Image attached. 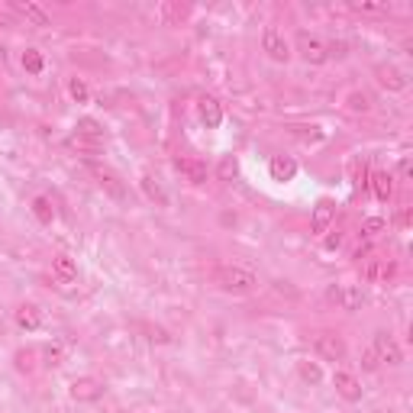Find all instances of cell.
<instances>
[{
	"label": "cell",
	"instance_id": "6da1fadb",
	"mask_svg": "<svg viewBox=\"0 0 413 413\" xmlns=\"http://www.w3.org/2000/svg\"><path fill=\"white\" fill-rule=\"evenodd\" d=\"M216 284H220L223 291H229V294H249L258 281H255L252 272H245V268H239V265H229V268H220Z\"/></svg>",
	"mask_w": 413,
	"mask_h": 413
},
{
	"label": "cell",
	"instance_id": "9a60e30c",
	"mask_svg": "<svg viewBox=\"0 0 413 413\" xmlns=\"http://www.w3.org/2000/svg\"><path fill=\"white\" fill-rule=\"evenodd\" d=\"M139 188L142 194L152 200V204H159V206H168V194H165V188L159 184V178L152 175V171H142V178H139Z\"/></svg>",
	"mask_w": 413,
	"mask_h": 413
},
{
	"label": "cell",
	"instance_id": "d6986e66",
	"mask_svg": "<svg viewBox=\"0 0 413 413\" xmlns=\"http://www.w3.org/2000/svg\"><path fill=\"white\" fill-rule=\"evenodd\" d=\"M65 146L75 152H85V155H100L103 139H91V136H81V132H71Z\"/></svg>",
	"mask_w": 413,
	"mask_h": 413
},
{
	"label": "cell",
	"instance_id": "f1b7e54d",
	"mask_svg": "<svg viewBox=\"0 0 413 413\" xmlns=\"http://www.w3.org/2000/svg\"><path fill=\"white\" fill-rule=\"evenodd\" d=\"M349 110L368 113V110H371V97H368L365 91H355V94H349Z\"/></svg>",
	"mask_w": 413,
	"mask_h": 413
},
{
	"label": "cell",
	"instance_id": "d590c367",
	"mask_svg": "<svg viewBox=\"0 0 413 413\" xmlns=\"http://www.w3.org/2000/svg\"><path fill=\"white\" fill-rule=\"evenodd\" d=\"M3 62H7V49L0 46V65H3Z\"/></svg>",
	"mask_w": 413,
	"mask_h": 413
},
{
	"label": "cell",
	"instance_id": "7c38bea8",
	"mask_svg": "<svg viewBox=\"0 0 413 413\" xmlns=\"http://www.w3.org/2000/svg\"><path fill=\"white\" fill-rule=\"evenodd\" d=\"M336 304L342 310H349V313H355V310L365 304V294H362L358 284H342V288H336Z\"/></svg>",
	"mask_w": 413,
	"mask_h": 413
},
{
	"label": "cell",
	"instance_id": "277c9868",
	"mask_svg": "<svg viewBox=\"0 0 413 413\" xmlns=\"http://www.w3.org/2000/svg\"><path fill=\"white\" fill-rule=\"evenodd\" d=\"M87 171L97 178V184H100L107 194H110L113 200H126V184L120 181V175L113 168H107V165H87Z\"/></svg>",
	"mask_w": 413,
	"mask_h": 413
},
{
	"label": "cell",
	"instance_id": "4fadbf2b",
	"mask_svg": "<svg viewBox=\"0 0 413 413\" xmlns=\"http://www.w3.org/2000/svg\"><path fill=\"white\" fill-rule=\"evenodd\" d=\"M52 274H55L58 284L78 281V262L71 255H55V258H52Z\"/></svg>",
	"mask_w": 413,
	"mask_h": 413
},
{
	"label": "cell",
	"instance_id": "8fae6325",
	"mask_svg": "<svg viewBox=\"0 0 413 413\" xmlns=\"http://www.w3.org/2000/svg\"><path fill=\"white\" fill-rule=\"evenodd\" d=\"M197 116H200V123H204L206 130H220V123H223V107H220L216 97L204 94L197 100Z\"/></svg>",
	"mask_w": 413,
	"mask_h": 413
},
{
	"label": "cell",
	"instance_id": "ffe728a7",
	"mask_svg": "<svg viewBox=\"0 0 413 413\" xmlns=\"http://www.w3.org/2000/svg\"><path fill=\"white\" fill-rule=\"evenodd\" d=\"M371 188H375V197L381 204H387V200L394 197V178H391V171H375L371 175Z\"/></svg>",
	"mask_w": 413,
	"mask_h": 413
},
{
	"label": "cell",
	"instance_id": "7a4b0ae2",
	"mask_svg": "<svg viewBox=\"0 0 413 413\" xmlns=\"http://www.w3.org/2000/svg\"><path fill=\"white\" fill-rule=\"evenodd\" d=\"M262 49H265V55L272 58V62H278V65L291 62V46H288V39H284V33L278 26H265Z\"/></svg>",
	"mask_w": 413,
	"mask_h": 413
},
{
	"label": "cell",
	"instance_id": "484cf974",
	"mask_svg": "<svg viewBox=\"0 0 413 413\" xmlns=\"http://www.w3.org/2000/svg\"><path fill=\"white\" fill-rule=\"evenodd\" d=\"M216 178L220 181H236L239 178V161H236L233 155H226V159L220 161V168H216Z\"/></svg>",
	"mask_w": 413,
	"mask_h": 413
},
{
	"label": "cell",
	"instance_id": "8d00e7d4",
	"mask_svg": "<svg viewBox=\"0 0 413 413\" xmlns=\"http://www.w3.org/2000/svg\"><path fill=\"white\" fill-rule=\"evenodd\" d=\"M375 413H394V410H375Z\"/></svg>",
	"mask_w": 413,
	"mask_h": 413
},
{
	"label": "cell",
	"instance_id": "1f68e13d",
	"mask_svg": "<svg viewBox=\"0 0 413 413\" xmlns=\"http://www.w3.org/2000/svg\"><path fill=\"white\" fill-rule=\"evenodd\" d=\"M362 368H365V371H378V368H381V358H378L375 349H368L365 355H362Z\"/></svg>",
	"mask_w": 413,
	"mask_h": 413
},
{
	"label": "cell",
	"instance_id": "30bf717a",
	"mask_svg": "<svg viewBox=\"0 0 413 413\" xmlns=\"http://www.w3.org/2000/svg\"><path fill=\"white\" fill-rule=\"evenodd\" d=\"M333 216H336V204H333L329 197L317 200V206H313V216H310V233L323 236L329 229V223H333Z\"/></svg>",
	"mask_w": 413,
	"mask_h": 413
},
{
	"label": "cell",
	"instance_id": "cb8c5ba5",
	"mask_svg": "<svg viewBox=\"0 0 413 413\" xmlns=\"http://www.w3.org/2000/svg\"><path fill=\"white\" fill-rule=\"evenodd\" d=\"M33 213H36V220L39 223H52V220H55V206H52V200L49 197H36L33 200Z\"/></svg>",
	"mask_w": 413,
	"mask_h": 413
},
{
	"label": "cell",
	"instance_id": "2e32d148",
	"mask_svg": "<svg viewBox=\"0 0 413 413\" xmlns=\"http://www.w3.org/2000/svg\"><path fill=\"white\" fill-rule=\"evenodd\" d=\"M268 171H272L274 181H294L297 178V161H294L291 155H274V159L268 161Z\"/></svg>",
	"mask_w": 413,
	"mask_h": 413
},
{
	"label": "cell",
	"instance_id": "7402d4cb",
	"mask_svg": "<svg viewBox=\"0 0 413 413\" xmlns=\"http://www.w3.org/2000/svg\"><path fill=\"white\" fill-rule=\"evenodd\" d=\"M297 375H301L307 385H319V381H323V368H319L317 362H310V358H301V362H297Z\"/></svg>",
	"mask_w": 413,
	"mask_h": 413
},
{
	"label": "cell",
	"instance_id": "83f0119b",
	"mask_svg": "<svg viewBox=\"0 0 413 413\" xmlns=\"http://www.w3.org/2000/svg\"><path fill=\"white\" fill-rule=\"evenodd\" d=\"M385 229H387V220H381V216H365V220H362V233H365L368 239L381 236Z\"/></svg>",
	"mask_w": 413,
	"mask_h": 413
},
{
	"label": "cell",
	"instance_id": "603a6c76",
	"mask_svg": "<svg viewBox=\"0 0 413 413\" xmlns=\"http://www.w3.org/2000/svg\"><path fill=\"white\" fill-rule=\"evenodd\" d=\"M19 62H23V71H29V75H42V68H46V58H42V52H36V49H26Z\"/></svg>",
	"mask_w": 413,
	"mask_h": 413
},
{
	"label": "cell",
	"instance_id": "44dd1931",
	"mask_svg": "<svg viewBox=\"0 0 413 413\" xmlns=\"http://www.w3.org/2000/svg\"><path fill=\"white\" fill-rule=\"evenodd\" d=\"M13 365H17L19 375H33V371H36V349H17Z\"/></svg>",
	"mask_w": 413,
	"mask_h": 413
},
{
	"label": "cell",
	"instance_id": "8992f818",
	"mask_svg": "<svg viewBox=\"0 0 413 413\" xmlns=\"http://www.w3.org/2000/svg\"><path fill=\"white\" fill-rule=\"evenodd\" d=\"M375 78H378V85L385 87V91H391V94H401V91L410 87V78H407L397 65H378Z\"/></svg>",
	"mask_w": 413,
	"mask_h": 413
},
{
	"label": "cell",
	"instance_id": "5b68a950",
	"mask_svg": "<svg viewBox=\"0 0 413 413\" xmlns=\"http://www.w3.org/2000/svg\"><path fill=\"white\" fill-rule=\"evenodd\" d=\"M68 394L75 397L78 404H94V401H100L103 397V385L97 381V378L85 375V378H75V381H71Z\"/></svg>",
	"mask_w": 413,
	"mask_h": 413
},
{
	"label": "cell",
	"instance_id": "ac0fdd59",
	"mask_svg": "<svg viewBox=\"0 0 413 413\" xmlns=\"http://www.w3.org/2000/svg\"><path fill=\"white\" fill-rule=\"evenodd\" d=\"M175 168H178L191 184H204L206 181V165L200 159H175Z\"/></svg>",
	"mask_w": 413,
	"mask_h": 413
},
{
	"label": "cell",
	"instance_id": "4dcf8cb0",
	"mask_svg": "<svg viewBox=\"0 0 413 413\" xmlns=\"http://www.w3.org/2000/svg\"><path fill=\"white\" fill-rule=\"evenodd\" d=\"M326 55H329V58H346V55H349V46L342 42V39H339V42L333 39V42H326Z\"/></svg>",
	"mask_w": 413,
	"mask_h": 413
},
{
	"label": "cell",
	"instance_id": "3957f363",
	"mask_svg": "<svg viewBox=\"0 0 413 413\" xmlns=\"http://www.w3.org/2000/svg\"><path fill=\"white\" fill-rule=\"evenodd\" d=\"M297 52L307 65H326L329 55H326V42L317 36H310V33H301L297 36Z\"/></svg>",
	"mask_w": 413,
	"mask_h": 413
},
{
	"label": "cell",
	"instance_id": "ba28073f",
	"mask_svg": "<svg viewBox=\"0 0 413 413\" xmlns=\"http://www.w3.org/2000/svg\"><path fill=\"white\" fill-rule=\"evenodd\" d=\"M371 349H375L378 358H381V362H387V365H401V362H404V352H401V346L394 342V336H391V333H375V339H371Z\"/></svg>",
	"mask_w": 413,
	"mask_h": 413
},
{
	"label": "cell",
	"instance_id": "e575fe53",
	"mask_svg": "<svg viewBox=\"0 0 413 413\" xmlns=\"http://www.w3.org/2000/svg\"><path fill=\"white\" fill-rule=\"evenodd\" d=\"M339 243H342V236H329V239H326V249H339Z\"/></svg>",
	"mask_w": 413,
	"mask_h": 413
},
{
	"label": "cell",
	"instance_id": "4316f807",
	"mask_svg": "<svg viewBox=\"0 0 413 413\" xmlns=\"http://www.w3.org/2000/svg\"><path fill=\"white\" fill-rule=\"evenodd\" d=\"M75 132H81V136H91V139H103V126L97 120H91V116H85V120H78Z\"/></svg>",
	"mask_w": 413,
	"mask_h": 413
},
{
	"label": "cell",
	"instance_id": "5bb4252c",
	"mask_svg": "<svg viewBox=\"0 0 413 413\" xmlns=\"http://www.w3.org/2000/svg\"><path fill=\"white\" fill-rule=\"evenodd\" d=\"M17 326L26 329V333L42 329V310H39L36 304H19L17 307Z\"/></svg>",
	"mask_w": 413,
	"mask_h": 413
},
{
	"label": "cell",
	"instance_id": "d6a6232c",
	"mask_svg": "<svg viewBox=\"0 0 413 413\" xmlns=\"http://www.w3.org/2000/svg\"><path fill=\"white\" fill-rule=\"evenodd\" d=\"M46 365L49 368L62 365V346H46Z\"/></svg>",
	"mask_w": 413,
	"mask_h": 413
},
{
	"label": "cell",
	"instance_id": "9c48e42d",
	"mask_svg": "<svg viewBox=\"0 0 413 413\" xmlns=\"http://www.w3.org/2000/svg\"><path fill=\"white\" fill-rule=\"evenodd\" d=\"M333 387H336L339 397H346L349 404L362 401V381L352 371H333Z\"/></svg>",
	"mask_w": 413,
	"mask_h": 413
},
{
	"label": "cell",
	"instance_id": "e0dca14e",
	"mask_svg": "<svg viewBox=\"0 0 413 413\" xmlns=\"http://www.w3.org/2000/svg\"><path fill=\"white\" fill-rule=\"evenodd\" d=\"M13 10H17L19 17H26L33 26H52V17H49V13L39 7V3H33V0H26V3H23V0H17V3H13Z\"/></svg>",
	"mask_w": 413,
	"mask_h": 413
},
{
	"label": "cell",
	"instance_id": "f546056e",
	"mask_svg": "<svg viewBox=\"0 0 413 413\" xmlns=\"http://www.w3.org/2000/svg\"><path fill=\"white\" fill-rule=\"evenodd\" d=\"M352 10L358 13H387L391 3H371V0H352Z\"/></svg>",
	"mask_w": 413,
	"mask_h": 413
},
{
	"label": "cell",
	"instance_id": "d4e9b609",
	"mask_svg": "<svg viewBox=\"0 0 413 413\" xmlns=\"http://www.w3.org/2000/svg\"><path fill=\"white\" fill-rule=\"evenodd\" d=\"M68 94H71L75 103H87L91 100V87L85 85V78H71V81H68Z\"/></svg>",
	"mask_w": 413,
	"mask_h": 413
},
{
	"label": "cell",
	"instance_id": "52a82bcc",
	"mask_svg": "<svg viewBox=\"0 0 413 413\" xmlns=\"http://www.w3.org/2000/svg\"><path fill=\"white\" fill-rule=\"evenodd\" d=\"M313 346H317V355L326 358V362H342L346 358V342L336 333H319Z\"/></svg>",
	"mask_w": 413,
	"mask_h": 413
},
{
	"label": "cell",
	"instance_id": "836d02e7",
	"mask_svg": "<svg viewBox=\"0 0 413 413\" xmlns=\"http://www.w3.org/2000/svg\"><path fill=\"white\" fill-rule=\"evenodd\" d=\"M397 175H401V181H410L413 178V161L410 159H401V165H397Z\"/></svg>",
	"mask_w": 413,
	"mask_h": 413
}]
</instances>
